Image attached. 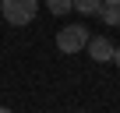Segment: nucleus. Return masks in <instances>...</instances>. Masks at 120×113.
<instances>
[{"instance_id":"nucleus-9","label":"nucleus","mask_w":120,"mask_h":113,"mask_svg":"<svg viewBox=\"0 0 120 113\" xmlns=\"http://www.w3.org/2000/svg\"><path fill=\"white\" fill-rule=\"evenodd\" d=\"M0 4H4V0H0Z\"/></svg>"},{"instance_id":"nucleus-5","label":"nucleus","mask_w":120,"mask_h":113,"mask_svg":"<svg viewBox=\"0 0 120 113\" xmlns=\"http://www.w3.org/2000/svg\"><path fill=\"white\" fill-rule=\"evenodd\" d=\"M46 7H49V14H67V11H74V0H46Z\"/></svg>"},{"instance_id":"nucleus-3","label":"nucleus","mask_w":120,"mask_h":113,"mask_svg":"<svg viewBox=\"0 0 120 113\" xmlns=\"http://www.w3.org/2000/svg\"><path fill=\"white\" fill-rule=\"evenodd\" d=\"M85 49H88V56H92L95 64H113V53H116V46H113L106 35H92Z\"/></svg>"},{"instance_id":"nucleus-4","label":"nucleus","mask_w":120,"mask_h":113,"mask_svg":"<svg viewBox=\"0 0 120 113\" xmlns=\"http://www.w3.org/2000/svg\"><path fill=\"white\" fill-rule=\"evenodd\" d=\"M99 18H102L106 25H120V4H102Z\"/></svg>"},{"instance_id":"nucleus-1","label":"nucleus","mask_w":120,"mask_h":113,"mask_svg":"<svg viewBox=\"0 0 120 113\" xmlns=\"http://www.w3.org/2000/svg\"><path fill=\"white\" fill-rule=\"evenodd\" d=\"M0 11H4V21L7 25H28L39 14V0H4Z\"/></svg>"},{"instance_id":"nucleus-6","label":"nucleus","mask_w":120,"mask_h":113,"mask_svg":"<svg viewBox=\"0 0 120 113\" xmlns=\"http://www.w3.org/2000/svg\"><path fill=\"white\" fill-rule=\"evenodd\" d=\"M74 11H81V14H99V11H102V0H74Z\"/></svg>"},{"instance_id":"nucleus-8","label":"nucleus","mask_w":120,"mask_h":113,"mask_svg":"<svg viewBox=\"0 0 120 113\" xmlns=\"http://www.w3.org/2000/svg\"><path fill=\"white\" fill-rule=\"evenodd\" d=\"M102 4H120V0H102Z\"/></svg>"},{"instance_id":"nucleus-7","label":"nucleus","mask_w":120,"mask_h":113,"mask_svg":"<svg viewBox=\"0 0 120 113\" xmlns=\"http://www.w3.org/2000/svg\"><path fill=\"white\" fill-rule=\"evenodd\" d=\"M113 64H116V67H120V46H116V53H113Z\"/></svg>"},{"instance_id":"nucleus-2","label":"nucleus","mask_w":120,"mask_h":113,"mask_svg":"<svg viewBox=\"0 0 120 113\" xmlns=\"http://www.w3.org/2000/svg\"><path fill=\"white\" fill-rule=\"evenodd\" d=\"M88 46V28L85 25H67L56 32V49L60 53H81Z\"/></svg>"}]
</instances>
